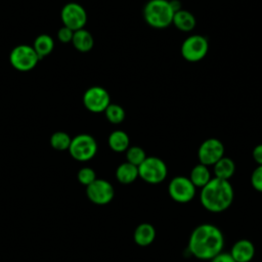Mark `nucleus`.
I'll return each mask as SVG.
<instances>
[{
    "label": "nucleus",
    "mask_w": 262,
    "mask_h": 262,
    "mask_svg": "<svg viewBox=\"0 0 262 262\" xmlns=\"http://www.w3.org/2000/svg\"><path fill=\"white\" fill-rule=\"evenodd\" d=\"M224 235L219 227L210 223L198 225L190 233L188 251L198 259L211 260L222 252Z\"/></svg>",
    "instance_id": "1"
},
{
    "label": "nucleus",
    "mask_w": 262,
    "mask_h": 262,
    "mask_svg": "<svg viewBox=\"0 0 262 262\" xmlns=\"http://www.w3.org/2000/svg\"><path fill=\"white\" fill-rule=\"evenodd\" d=\"M234 198V191L229 180L213 177L201 188L200 201L202 206L209 212L220 213L227 210Z\"/></svg>",
    "instance_id": "2"
},
{
    "label": "nucleus",
    "mask_w": 262,
    "mask_h": 262,
    "mask_svg": "<svg viewBox=\"0 0 262 262\" xmlns=\"http://www.w3.org/2000/svg\"><path fill=\"white\" fill-rule=\"evenodd\" d=\"M145 23L155 29H165L172 24L174 11L169 0H149L142 10Z\"/></svg>",
    "instance_id": "3"
},
{
    "label": "nucleus",
    "mask_w": 262,
    "mask_h": 262,
    "mask_svg": "<svg viewBox=\"0 0 262 262\" xmlns=\"http://www.w3.org/2000/svg\"><path fill=\"white\" fill-rule=\"evenodd\" d=\"M138 175L144 182L149 184H159L163 182L168 175L166 163L158 157H146L138 166Z\"/></svg>",
    "instance_id": "4"
},
{
    "label": "nucleus",
    "mask_w": 262,
    "mask_h": 262,
    "mask_svg": "<svg viewBox=\"0 0 262 262\" xmlns=\"http://www.w3.org/2000/svg\"><path fill=\"white\" fill-rule=\"evenodd\" d=\"M69 151L75 160L79 162H87L96 155L97 142L90 134H78L72 138Z\"/></svg>",
    "instance_id": "5"
},
{
    "label": "nucleus",
    "mask_w": 262,
    "mask_h": 262,
    "mask_svg": "<svg viewBox=\"0 0 262 262\" xmlns=\"http://www.w3.org/2000/svg\"><path fill=\"white\" fill-rule=\"evenodd\" d=\"M40 60L33 46L20 44L15 46L9 54L11 66L19 72H29L33 70Z\"/></svg>",
    "instance_id": "6"
},
{
    "label": "nucleus",
    "mask_w": 262,
    "mask_h": 262,
    "mask_svg": "<svg viewBox=\"0 0 262 262\" xmlns=\"http://www.w3.org/2000/svg\"><path fill=\"white\" fill-rule=\"evenodd\" d=\"M209 51V41L205 36L191 35L187 37L181 44L180 53L182 57L189 62H198L202 60Z\"/></svg>",
    "instance_id": "7"
},
{
    "label": "nucleus",
    "mask_w": 262,
    "mask_h": 262,
    "mask_svg": "<svg viewBox=\"0 0 262 262\" xmlns=\"http://www.w3.org/2000/svg\"><path fill=\"white\" fill-rule=\"evenodd\" d=\"M196 192L195 186L190 179L185 176L173 177L168 185V193L171 199L177 203L185 204L190 202Z\"/></svg>",
    "instance_id": "8"
},
{
    "label": "nucleus",
    "mask_w": 262,
    "mask_h": 262,
    "mask_svg": "<svg viewBox=\"0 0 262 262\" xmlns=\"http://www.w3.org/2000/svg\"><path fill=\"white\" fill-rule=\"evenodd\" d=\"M111 103V96L101 86H92L83 94V104L91 113H104Z\"/></svg>",
    "instance_id": "9"
},
{
    "label": "nucleus",
    "mask_w": 262,
    "mask_h": 262,
    "mask_svg": "<svg viewBox=\"0 0 262 262\" xmlns=\"http://www.w3.org/2000/svg\"><path fill=\"white\" fill-rule=\"evenodd\" d=\"M60 18L64 27H68L75 32L84 29L87 23V12L81 4L70 2L62 7Z\"/></svg>",
    "instance_id": "10"
},
{
    "label": "nucleus",
    "mask_w": 262,
    "mask_h": 262,
    "mask_svg": "<svg viewBox=\"0 0 262 262\" xmlns=\"http://www.w3.org/2000/svg\"><path fill=\"white\" fill-rule=\"evenodd\" d=\"M224 145L217 138H208L204 140L198 149V159L201 164L213 166L222 157H224Z\"/></svg>",
    "instance_id": "11"
},
{
    "label": "nucleus",
    "mask_w": 262,
    "mask_h": 262,
    "mask_svg": "<svg viewBox=\"0 0 262 262\" xmlns=\"http://www.w3.org/2000/svg\"><path fill=\"white\" fill-rule=\"evenodd\" d=\"M87 198L95 205H106L115 196V190L111 182L105 179L96 178L91 184L86 186Z\"/></svg>",
    "instance_id": "12"
},
{
    "label": "nucleus",
    "mask_w": 262,
    "mask_h": 262,
    "mask_svg": "<svg viewBox=\"0 0 262 262\" xmlns=\"http://www.w3.org/2000/svg\"><path fill=\"white\" fill-rule=\"evenodd\" d=\"M229 253L235 262H251L255 256V246L250 239L242 238L233 244Z\"/></svg>",
    "instance_id": "13"
},
{
    "label": "nucleus",
    "mask_w": 262,
    "mask_h": 262,
    "mask_svg": "<svg viewBox=\"0 0 262 262\" xmlns=\"http://www.w3.org/2000/svg\"><path fill=\"white\" fill-rule=\"evenodd\" d=\"M156 238V229L154 225L147 222L140 223L134 230L133 239L140 247H147L154 243Z\"/></svg>",
    "instance_id": "14"
},
{
    "label": "nucleus",
    "mask_w": 262,
    "mask_h": 262,
    "mask_svg": "<svg viewBox=\"0 0 262 262\" xmlns=\"http://www.w3.org/2000/svg\"><path fill=\"white\" fill-rule=\"evenodd\" d=\"M172 24L181 32L188 33L191 32L196 25V20L194 15L185 9H180L179 11L175 12L173 15Z\"/></svg>",
    "instance_id": "15"
},
{
    "label": "nucleus",
    "mask_w": 262,
    "mask_h": 262,
    "mask_svg": "<svg viewBox=\"0 0 262 262\" xmlns=\"http://www.w3.org/2000/svg\"><path fill=\"white\" fill-rule=\"evenodd\" d=\"M235 172V164L232 159L228 157H222L217 163L213 165V173L214 177L229 180Z\"/></svg>",
    "instance_id": "16"
},
{
    "label": "nucleus",
    "mask_w": 262,
    "mask_h": 262,
    "mask_svg": "<svg viewBox=\"0 0 262 262\" xmlns=\"http://www.w3.org/2000/svg\"><path fill=\"white\" fill-rule=\"evenodd\" d=\"M138 177V167L128 162L120 164L116 169V178L122 184L133 183Z\"/></svg>",
    "instance_id": "17"
},
{
    "label": "nucleus",
    "mask_w": 262,
    "mask_h": 262,
    "mask_svg": "<svg viewBox=\"0 0 262 262\" xmlns=\"http://www.w3.org/2000/svg\"><path fill=\"white\" fill-rule=\"evenodd\" d=\"M72 43L74 47L80 52H88L94 45V39L91 33L85 29L74 32Z\"/></svg>",
    "instance_id": "18"
},
{
    "label": "nucleus",
    "mask_w": 262,
    "mask_h": 262,
    "mask_svg": "<svg viewBox=\"0 0 262 262\" xmlns=\"http://www.w3.org/2000/svg\"><path fill=\"white\" fill-rule=\"evenodd\" d=\"M107 143L112 150L116 152H123L130 146V138L125 131L115 130L108 135Z\"/></svg>",
    "instance_id": "19"
},
{
    "label": "nucleus",
    "mask_w": 262,
    "mask_h": 262,
    "mask_svg": "<svg viewBox=\"0 0 262 262\" xmlns=\"http://www.w3.org/2000/svg\"><path fill=\"white\" fill-rule=\"evenodd\" d=\"M188 178L195 188H203L212 179V176L209 167L200 163L191 169Z\"/></svg>",
    "instance_id": "20"
},
{
    "label": "nucleus",
    "mask_w": 262,
    "mask_h": 262,
    "mask_svg": "<svg viewBox=\"0 0 262 262\" xmlns=\"http://www.w3.org/2000/svg\"><path fill=\"white\" fill-rule=\"evenodd\" d=\"M33 48L38 54L39 58L41 59L52 52L54 48V41L51 36L47 34H41L36 37L33 44Z\"/></svg>",
    "instance_id": "21"
},
{
    "label": "nucleus",
    "mask_w": 262,
    "mask_h": 262,
    "mask_svg": "<svg viewBox=\"0 0 262 262\" xmlns=\"http://www.w3.org/2000/svg\"><path fill=\"white\" fill-rule=\"evenodd\" d=\"M72 138L70 135L63 131L54 132L49 139L50 145L56 150H66L69 149Z\"/></svg>",
    "instance_id": "22"
},
{
    "label": "nucleus",
    "mask_w": 262,
    "mask_h": 262,
    "mask_svg": "<svg viewBox=\"0 0 262 262\" xmlns=\"http://www.w3.org/2000/svg\"><path fill=\"white\" fill-rule=\"evenodd\" d=\"M106 120L112 124H121L126 117L125 110L116 103H110V105L104 111Z\"/></svg>",
    "instance_id": "23"
},
{
    "label": "nucleus",
    "mask_w": 262,
    "mask_h": 262,
    "mask_svg": "<svg viewBox=\"0 0 262 262\" xmlns=\"http://www.w3.org/2000/svg\"><path fill=\"white\" fill-rule=\"evenodd\" d=\"M146 157L147 156L145 154V150L137 145L129 146L126 150V162L137 167L146 159Z\"/></svg>",
    "instance_id": "24"
},
{
    "label": "nucleus",
    "mask_w": 262,
    "mask_h": 262,
    "mask_svg": "<svg viewBox=\"0 0 262 262\" xmlns=\"http://www.w3.org/2000/svg\"><path fill=\"white\" fill-rule=\"evenodd\" d=\"M77 177H78V180L81 184H83L85 186H88L89 184H91L96 179V174H95V171L92 168L84 167V168L79 170Z\"/></svg>",
    "instance_id": "25"
},
{
    "label": "nucleus",
    "mask_w": 262,
    "mask_h": 262,
    "mask_svg": "<svg viewBox=\"0 0 262 262\" xmlns=\"http://www.w3.org/2000/svg\"><path fill=\"white\" fill-rule=\"evenodd\" d=\"M251 184L255 190L262 192V166H257L252 172Z\"/></svg>",
    "instance_id": "26"
},
{
    "label": "nucleus",
    "mask_w": 262,
    "mask_h": 262,
    "mask_svg": "<svg viewBox=\"0 0 262 262\" xmlns=\"http://www.w3.org/2000/svg\"><path fill=\"white\" fill-rule=\"evenodd\" d=\"M73 35H74V31L71 30L68 27L62 26L58 31H57V38L60 42L62 43H69L72 42L73 39Z\"/></svg>",
    "instance_id": "27"
},
{
    "label": "nucleus",
    "mask_w": 262,
    "mask_h": 262,
    "mask_svg": "<svg viewBox=\"0 0 262 262\" xmlns=\"http://www.w3.org/2000/svg\"><path fill=\"white\" fill-rule=\"evenodd\" d=\"M210 262H235V260L232 258L230 253L222 251L221 253L216 255L214 258H212Z\"/></svg>",
    "instance_id": "28"
},
{
    "label": "nucleus",
    "mask_w": 262,
    "mask_h": 262,
    "mask_svg": "<svg viewBox=\"0 0 262 262\" xmlns=\"http://www.w3.org/2000/svg\"><path fill=\"white\" fill-rule=\"evenodd\" d=\"M254 161L258 164V166H262V143L256 145L252 152Z\"/></svg>",
    "instance_id": "29"
},
{
    "label": "nucleus",
    "mask_w": 262,
    "mask_h": 262,
    "mask_svg": "<svg viewBox=\"0 0 262 262\" xmlns=\"http://www.w3.org/2000/svg\"><path fill=\"white\" fill-rule=\"evenodd\" d=\"M170 5H171V8L174 11V13L179 11L180 9H182L181 2L179 0H170Z\"/></svg>",
    "instance_id": "30"
}]
</instances>
